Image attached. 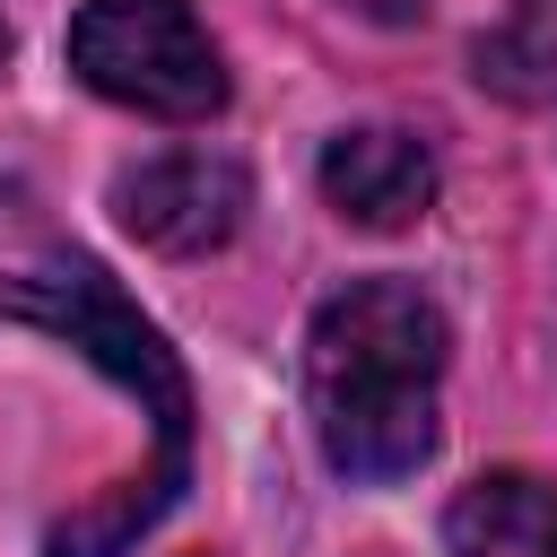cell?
Masks as SVG:
<instances>
[{
  "label": "cell",
  "mask_w": 557,
  "mask_h": 557,
  "mask_svg": "<svg viewBox=\"0 0 557 557\" xmlns=\"http://www.w3.org/2000/svg\"><path fill=\"white\" fill-rule=\"evenodd\" d=\"M0 313H17V322H35V331H61L78 357H96V366L148 409L157 461H148L139 479H122L113 496H96L87 513L52 522V540H44L52 557H122V548L174 505V487H183V470H191V383H183V366H174V348L139 322V305H131L78 244L52 235V218H44L35 191H17V183H0Z\"/></svg>",
  "instance_id": "obj_1"
},
{
  "label": "cell",
  "mask_w": 557,
  "mask_h": 557,
  "mask_svg": "<svg viewBox=\"0 0 557 557\" xmlns=\"http://www.w3.org/2000/svg\"><path fill=\"white\" fill-rule=\"evenodd\" d=\"M444 313L400 278L339 287L305 331V400L339 479L392 487L435 453Z\"/></svg>",
  "instance_id": "obj_2"
},
{
  "label": "cell",
  "mask_w": 557,
  "mask_h": 557,
  "mask_svg": "<svg viewBox=\"0 0 557 557\" xmlns=\"http://www.w3.org/2000/svg\"><path fill=\"white\" fill-rule=\"evenodd\" d=\"M70 70L148 122H209L226 104V61L183 0H87L70 17Z\"/></svg>",
  "instance_id": "obj_3"
},
{
  "label": "cell",
  "mask_w": 557,
  "mask_h": 557,
  "mask_svg": "<svg viewBox=\"0 0 557 557\" xmlns=\"http://www.w3.org/2000/svg\"><path fill=\"white\" fill-rule=\"evenodd\" d=\"M244 200H252L244 165H235V157H209V148L148 157V165H131V174L113 183L122 226H131L139 244H157V252H209V244H226V235L244 226Z\"/></svg>",
  "instance_id": "obj_4"
},
{
  "label": "cell",
  "mask_w": 557,
  "mask_h": 557,
  "mask_svg": "<svg viewBox=\"0 0 557 557\" xmlns=\"http://www.w3.org/2000/svg\"><path fill=\"white\" fill-rule=\"evenodd\" d=\"M322 200H331L348 226L392 235V226L426 218V200H435V157H426V139H409V131H392V122L339 131V139L322 148Z\"/></svg>",
  "instance_id": "obj_5"
},
{
  "label": "cell",
  "mask_w": 557,
  "mask_h": 557,
  "mask_svg": "<svg viewBox=\"0 0 557 557\" xmlns=\"http://www.w3.org/2000/svg\"><path fill=\"white\" fill-rule=\"evenodd\" d=\"M453 557H557V479L540 470H487L444 513Z\"/></svg>",
  "instance_id": "obj_6"
},
{
  "label": "cell",
  "mask_w": 557,
  "mask_h": 557,
  "mask_svg": "<svg viewBox=\"0 0 557 557\" xmlns=\"http://www.w3.org/2000/svg\"><path fill=\"white\" fill-rule=\"evenodd\" d=\"M357 17H374V26H409V17H426V0H348Z\"/></svg>",
  "instance_id": "obj_7"
},
{
  "label": "cell",
  "mask_w": 557,
  "mask_h": 557,
  "mask_svg": "<svg viewBox=\"0 0 557 557\" xmlns=\"http://www.w3.org/2000/svg\"><path fill=\"white\" fill-rule=\"evenodd\" d=\"M0 44H9V35H0Z\"/></svg>",
  "instance_id": "obj_8"
}]
</instances>
